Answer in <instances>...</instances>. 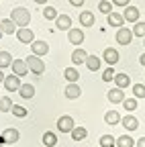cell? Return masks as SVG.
Wrapping results in <instances>:
<instances>
[{
	"mask_svg": "<svg viewBox=\"0 0 145 147\" xmlns=\"http://www.w3.org/2000/svg\"><path fill=\"white\" fill-rule=\"evenodd\" d=\"M10 18L14 21V25L19 29H27V25L31 23V12L27 8H23V6H16V8H12Z\"/></svg>",
	"mask_w": 145,
	"mask_h": 147,
	"instance_id": "obj_1",
	"label": "cell"
},
{
	"mask_svg": "<svg viewBox=\"0 0 145 147\" xmlns=\"http://www.w3.org/2000/svg\"><path fill=\"white\" fill-rule=\"evenodd\" d=\"M25 61L29 65V71H33V74H43L45 71V63H43L41 57H37V55H29Z\"/></svg>",
	"mask_w": 145,
	"mask_h": 147,
	"instance_id": "obj_2",
	"label": "cell"
},
{
	"mask_svg": "<svg viewBox=\"0 0 145 147\" xmlns=\"http://www.w3.org/2000/svg\"><path fill=\"white\" fill-rule=\"evenodd\" d=\"M74 129H76V125H74V119L69 115H63L57 119V131L59 133H71Z\"/></svg>",
	"mask_w": 145,
	"mask_h": 147,
	"instance_id": "obj_3",
	"label": "cell"
},
{
	"mask_svg": "<svg viewBox=\"0 0 145 147\" xmlns=\"http://www.w3.org/2000/svg\"><path fill=\"white\" fill-rule=\"evenodd\" d=\"M21 78L19 76H14V74H8L6 76V80H4V88L8 90V92H19L21 90Z\"/></svg>",
	"mask_w": 145,
	"mask_h": 147,
	"instance_id": "obj_4",
	"label": "cell"
},
{
	"mask_svg": "<svg viewBox=\"0 0 145 147\" xmlns=\"http://www.w3.org/2000/svg\"><path fill=\"white\" fill-rule=\"evenodd\" d=\"M10 67H12V74H14V76H19V78H23V76L29 74V65H27L25 59H14Z\"/></svg>",
	"mask_w": 145,
	"mask_h": 147,
	"instance_id": "obj_5",
	"label": "cell"
},
{
	"mask_svg": "<svg viewBox=\"0 0 145 147\" xmlns=\"http://www.w3.org/2000/svg\"><path fill=\"white\" fill-rule=\"evenodd\" d=\"M31 51H33V55H37V57H43V55L49 53V45H47V41H33Z\"/></svg>",
	"mask_w": 145,
	"mask_h": 147,
	"instance_id": "obj_6",
	"label": "cell"
},
{
	"mask_svg": "<svg viewBox=\"0 0 145 147\" xmlns=\"http://www.w3.org/2000/svg\"><path fill=\"white\" fill-rule=\"evenodd\" d=\"M133 31L131 29H127V27H123V29H119L117 31V41L121 43V45H129L131 41H133Z\"/></svg>",
	"mask_w": 145,
	"mask_h": 147,
	"instance_id": "obj_7",
	"label": "cell"
},
{
	"mask_svg": "<svg viewBox=\"0 0 145 147\" xmlns=\"http://www.w3.org/2000/svg\"><path fill=\"white\" fill-rule=\"evenodd\" d=\"M106 98H108V102H113V104H123L125 102V90H121V88L108 90Z\"/></svg>",
	"mask_w": 145,
	"mask_h": 147,
	"instance_id": "obj_8",
	"label": "cell"
},
{
	"mask_svg": "<svg viewBox=\"0 0 145 147\" xmlns=\"http://www.w3.org/2000/svg\"><path fill=\"white\" fill-rule=\"evenodd\" d=\"M123 16H125V21H127V23H133V25H135V23H139V8L129 4V6L125 8Z\"/></svg>",
	"mask_w": 145,
	"mask_h": 147,
	"instance_id": "obj_9",
	"label": "cell"
},
{
	"mask_svg": "<svg viewBox=\"0 0 145 147\" xmlns=\"http://www.w3.org/2000/svg\"><path fill=\"white\" fill-rule=\"evenodd\" d=\"M67 41L74 45H82L84 43V31L82 29H69L67 31Z\"/></svg>",
	"mask_w": 145,
	"mask_h": 147,
	"instance_id": "obj_10",
	"label": "cell"
},
{
	"mask_svg": "<svg viewBox=\"0 0 145 147\" xmlns=\"http://www.w3.org/2000/svg\"><path fill=\"white\" fill-rule=\"evenodd\" d=\"M119 57H121L119 51H117V49H113V47H106V49H104V53H102V59H104L108 65H115V63L119 61Z\"/></svg>",
	"mask_w": 145,
	"mask_h": 147,
	"instance_id": "obj_11",
	"label": "cell"
},
{
	"mask_svg": "<svg viewBox=\"0 0 145 147\" xmlns=\"http://www.w3.org/2000/svg\"><path fill=\"white\" fill-rule=\"evenodd\" d=\"M16 39H19L21 43H33L35 41V33L27 27V29H19L16 31Z\"/></svg>",
	"mask_w": 145,
	"mask_h": 147,
	"instance_id": "obj_12",
	"label": "cell"
},
{
	"mask_svg": "<svg viewBox=\"0 0 145 147\" xmlns=\"http://www.w3.org/2000/svg\"><path fill=\"white\" fill-rule=\"evenodd\" d=\"M63 94H65V98H67V100H76V98H80L82 90H80V86H78V84H67V86H65V90H63Z\"/></svg>",
	"mask_w": 145,
	"mask_h": 147,
	"instance_id": "obj_13",
	"label": "cell"
},
{
	"mask_svg": "<svg viewBox=\"0 0 145 147\" xmlns=\"http://www.w3.org/2000/svg\"><path fill=\"white\" fill-rule=\"evenodd\" d=\"M106 21H108V25H111V27H117V29H123V25L127 23L125 16L119 14V12H111V14L106 16Z\"/></svg>",
	"mask_w": 145,
	"mask_h": 147,
	"instance_id": "obj_14",
	"label": "cell"
},
{
	"mask_svg": "<svg viewBox=\"0 0 145 147\" xmlns=\"http://www.w3.org/2000/svg\"><path fill=\"white\" fill-rule=\"evenodd\" d=\"M86 59H88V53L82 49V47H78V49H74V53H71V61H74V65H80V63H86Z\"/></svg>",
	"mask_w": 145,
	"mask_h": 147,
	"instance_id": "obj_15",
	"label": "cell"
},
{
	"mask_svg": "<svg viewBox=\"0 0 145 147\" xmlns=\"http://www.w3.org/2000/svg\"><path fill=\"white\" fill-rule=\"evenodd\" d=\"M55 25H57L59 31H69V29H71V18H69L67 14H59L57 21H55Z\"/></svg>",
	"mask_w": 145,
	"mask_h": 147,
	"instance_id": "obj_16",
	"label": "cell"
},
{
	"mask_svg": "<svg viewBox=\"0 0 145 147\" xmlns=\"http://www.w3.org/2000/svg\"><path fill=\"white\" fill-rule=\"evenodd\" d=\"M121 123H123V127L127 129V131H135V129L139 127V121H137L133 115H127V117H123V121H121Z\"/></svg>",
	"mask_w": 145,
	"mask_h": 147,
	"instance_id": "obj_17",
	"label": "cell"
},
{
	"mask_svg": "<svg viewBox=\"0 0 145 147\" xmlns=\"http://www.w3.org/2000/svg\"><path fill=\"white\" fill-rule=\"evenodd\" d=\"M63 76H65L67 84H76L78 78H80V71H78L76 67H65V69H63Z\"/></svg>",
	"mask_w": 145,
	"mask_h": 147,
	"instance_id": "obj_18",
	"label": "cell"
},
{
	"mask_svg": "<svg viewBox=\"0 0 145 147\" xmlns=\"http://www.w3.org/2000/svg\"><path fill=\"white\" fill-rule=\"evenodd\" d=\"M0 25H2V31H4V35H14L16 31H19L12 18H4V21H0Z\"/></svg>",
	"mask_w": 145,
	"mask_h": 147,
	"instance_id": "obj_19",
	"label": "cell"
},
{
	"mask_svg": "<svg viewBox=\"0 0 145 147\" xmlns=\"http://www.w3.org/2000/svg\"><path fill=\"white\" fill-rule=\"evenodd\" d=\"M121 121H123V117L117 113V110H108V113L104 115V123L106 125H119Z\"/></svg>",
	"mask_w": 145,
	"mask_h": 147,
	"instance_id": "obj_20",
	"label": "cell"
},
{
	"mask_svg": "<svg viewBox=\"0 0 145 147\" xmlns=\"http://www.w3.org/2000/svg\"><path fill=\"white\" fill-rule=\"evenodd\" d=\"M115 84H117V88L125 90V88H129V84H131V78L127 76V74H117V76H115Z\"/></svg>",
	"mask_w": 145,
	"mask_h": 147,
	"instance_id": "obj_21",
	"label": "cell"
},
{
	"mask_svg": "<svg viewBox=\"0 0 145 147\" xmlns=\"http://www.w3.org/2000/svg\"><path fill=\"white\" fill-rule=\"evenodd\" d=\"M2 137H4L6 143H16V141L21 139V135H19V131H16V129H4Z\"/></svg>",
	"mask_w": 145,
	"mask_h": 147,
	"instance_id": "obj_22",
	"label": "cell"
},
{
	"mask_svg": "<svg viewBox=\"0 0 145 147\" xmlns=\"http://www.w3.org/2000/svg\"><path fill=\"white\" fill-rule=\"evenodd\" d=\"M80 25L92 27V25H94V14L90 12V10H82V12H80Z\"/></svg>",
	"mask_w": 145,
	"mask_h": 147,
	"instance_id": "obj_23",
	"label": "cell"
},
{
	"mask_svg": "<svg viewBox=\"0 0 145 147\" xmlns=\"http://www.w3.org/2000/svg\"><path fill=\"white\" fill-rule=\"evenodd\" d=\"M86 67H88L90 71H98V69H100V57H96V55H88Z\"/></svg>",
	"mask_w": 145,
	"mask_h": 147,
	"instance_id": "obj_24",
	"label": "cell"
},
{
	"mask_svg": "<svg viewBox=\"0 0 145 147\" xmlns=\"http://www.w3.org/2000/svg\"><path fill=\"white\" fill-rule=\"evenodd\" d=\"M12 55L8 51H0V69H4V67H10L12 65Z\"/></svg>",
	"mask_w": 145,
	"mask_h": 147,
	"instance_id": "obj_25",
	"label": "cell"
},
{
	"mask_svg": "<svg viewBox=\"0 0 145 147\" xmlns=\"http://www.w3.org/2000/svg\"><path fill=\"white\" fill-rule=\"evenodd\" d=\"M19 94H21L23 98H33V96H35V86H33V84H23L21 90H19Z\"/></svg>",
	"mask_w": 145,
	"mask_h": 147,
	"instance_id": "obj_26",
	"label": "cell"
},
{
	"mask_svg": "<svg viewBox=\"0 0 145 147\" xmlns=\"http://www.w3.org/2000/svg\"><path fill=\"white\" fill-rule=\"evenodd\" d=\"M43 145H45V147H55V145H57V137H55V133L47 131V133L43 135Z\"/></svg>",
	"mask_w": 145,
	"mask_h": 147,
	"instance_id": "obj_27",
	"label": "cell"
},
{
	"mask_svg": "<svg viewBox=\"0 0 145 147\" xmlns=\"http://www.w3.org/2000/svg\"><path fill=\"white\" fill-rule=\"evenodd\" d=\"M133 145H135V139H131L129 135L117 137V147H133Z\"/></svg>",
	"mask_w": 145,
	"mask_h": 147,
	"instance_id": "obj_28",
	"label": "cell"
},
{
	"mask_svg": "<svg viewBox=\"0 0 145 147\" xmlns=\"http://www.w3.org/2000/svg\"><path fill=\"white\" fill-rule=\"evenodd\" d=\"M86 137H88V131H86L84 127H76L74 131H71V139H74V141H82Z\"/></svg>",
	"mask_w": 145,
	"mask_h": 147,
	"instance_id": "obj_29",
	"label": "cell"
},
{
	"mask_svg": "<svg viewBox=\"0 0 145 147\" xmlns=\"http://www.w3.org/2000/svg\"><path fill=\"white\" fill-rule=\"evenodd\" d=\"M12 100L8 98V96H2V98H0V113H10V110H12Z\"/></svg>",
	"mask_w": 145,
	"mask_h": 147,
	"instance_id": "obj_30",
	"label": "cell"
},
{
	"mask_svg": "<svg viewBox=\"0 0 145 147\" xmlns=\"http://www.w3.org/2000/svg\"><path fill=\"white\" fill-rule=\"evenodd\" d=\"M115 145H117V137H113V135L100 137V147H115Z\"/></svg>",
	"mask_w": 145,
	"mask_h": 147,
	"instance_id": "obj_31",
	"label": "cell"
},
{
	"mask_svg": "<svg viewBox=\"0 0 145 147\" xmlns=\"http://www.w3.org/2000/svg\"><path fill=\"white\" fill-rule=\"evenodd\" d=\"M98 10L108 16V14L113 12V2H108V0H100V2H98Z\"/></svg>",
	"mask_w": 145,
	"mask_h": 147,
	"instance_id": "obj_32",
	"label": "cell"
},
{
	"mask_svg": "<svg viewBox=\"0 0 145 147\" xmlns=\"http://www.w3.org/2000/svg\"><path fill=\"white\" fill-rule=\"evenodd\" d=\"M43 16L47 18V21H57V10L53 8V6H47V8H43Z\"/></svg>",
	"mask_w": 145,
	"mask_h": 147,
	"instance_id": "obj_33",
	"label": "cell"
},
{
	"mask_svg": "<svg viewBox=\"0 0 145 147\" xmlns=\"http://www.w3.org/2000/svg\"><path fill=\"white\" fill-rule=\"evenodd\" d=\"M10 113H12L16 119H25V117H27V108H25V106H21V104H14Z\"/></svg>",
	"mask_w": 145,
	"mask_h": 147,
	"instance_id": "obj_34",
	"label": "cell"
},
{
	"mask_svg": "<svg viewBox=\"0 0 145 147\" xmlns=\"http://www.w3.org/2000/svg\"><path fill=\"white\" fill-rule=\"evenodd\" d=\"M131 31H133V35H135V37H143V39H145V23H143V21L135 23V27H133Z\"/></svg>",
	"mask_w": 145,
	"mask_h": 147,
	"instance_id": "obj_35",
	"label": "cell"
},
{
	"mask_svg": "<svg viewBox=\"0 0 145 147\" xmlns=\"http://www.w3.org/2000/svg\"><path fill=\"white\" fill-rule=\"evenodd\" d=\"M115 76H117V71L113 69V65H111V67H106V69L102 71V80H104V82H113Z\"/></svg>",
	"mask_w": 145,
	"mask_h": 147,
	"instance_id": "obj_36",
	"label": "cell"
},
{
	"mask_svg": "<svg viewBox=\"0 0 145 147\" xmlns=\"http://www.w3.org/2000/svg\"><path fill=\"white\" fill-rule=\"evenodd\" d=\"M133 98H145V86L143 84L133 86Z\"/></svg>",
	"mask_w": 145,
	"mask_h": 147,
	"instance_id": "obj_37",
	"label": "cell"
},
{
	"mask_svg": "<svg viewBox=\"0 0 145 147\" xmlns=\"http://www.w3.org/2000/svg\"><path fill=\"white\" fill-rule=\"evenodd\" d=\"M123 106H125L127 110H129V113H133V110L137 108V98H125Z\"/></svg>",
	"mask_w": 145,
	"mask_h": 147,
	"instance_id": "obj_38",
	"label": "cell"
},
{
	"mask_svg": "<svg viewBox=\"0 0 145 147\" xmlns=\"http://www.w3.org/2000/svg\"><path fill=\"white\" fill-rule=\"evenodd\" d=\"M129 2H131V0H113L115 6H129Z\"/></svg>",
	"mask_w": 145,
	"mask_h": 147,
	"instance_id": "obj_39",
	"label": "cell"
},
{
	"mask_svg": "<svg viewBox=\"0 0 145 147\" xmlns=\"http://www.w3.org/2000/svg\"><path fill=\"white\" fill-rule=\"evenodd\" d=\"M69 4H71V6H76V8H80V6L84 4V0H69Z\"/></svg>",
	"mask_w": 145,
	"mask_h": 147,
	"instance_id": "obj_40",
	"label": "cell"
},
{
	"mask_svg": "<svg viewBox=\"0 0 145 147\" xmlns=\"http://www.w3.org/2000/svg\"><path fill=\"white\" fill-rule=\"evenodd\" d=\"M137 147H145V137H141V139H137V143H135Z\"/></svg>",
	"mask_w": 145,
	"mask_h": 147,
	"instance_id": "obj_41",
	"label": "cell"
},
{
	"mask_svg": "<svg viewBox=\"0 0 145 147\" xmlns=\"http://www.w3.org/2000/svg\"><path fill=\"white\" fill-rule=\"evenodd\" d=\"M4 80H6V76H4V74H2V69H0V84H2Z\"/></svg>",
	"mask_w": 145,
	"mask_h": 147,
	"instance_id": "obj_42",
	"label": "cell"
},
{
	"mask_svg": "<svg viewBox=\"0 0 145 147\" xmlns=\"http://www.w3.org/2000/svg\"><path fill=\"white\" fill-rule=\"evenodd\" d=\"M139 61H141V65H145V53H143L141 57H139Z\"/></svg>",
	"mask_w": 145,
	"mask_h": 147,
	"instance_id": "obj_43",
	"label": "cell"
},
{
	"mask_svg": "<svg viewBox=\"0 0 145 147\" xmlns=\"http://www.w3.org/2000/svg\"><path fill=\"white\" fill-rule=\"evenodd\" d=\"M33 2H37V4H47V0H33Z\"/></svg>",
	"mask_w": 145,
	"mask_h": 147,
	"instance_id": "obj_44",
	"label": "cell"
},
{
	"mask_svg": "<svg viewBox=\"0 0 145 147\" xmlns=\"http://www.w3.org/2000/svg\"><path fill=\"white\" fill-rule=\"evenodd\" d=\"M4 143H6V141H4V137H2V135H0V145H4Z\"/></svg>",
	"mask_w": 145,
	"mask_h": 147,
	"instance_id": "obj_45",
	"label": "cell"
},
{
	"mask_svg": "<svg viewBox=\"0 0 145 147\" xmlns=\"http://www.w3.org/2000/svg\"><path fill=\"white\" fill-rule=\"evenodd\" d=\"M2 35H4V31H2V25H0V39H2Z\"/></svg>",
	"mask_w": 145,
	"mask_h": 147,
	"instance_id": "obj_46",
	"label": "cell"
},
{
	"mask_svg": "<svg viewBox=\"0 0 145 147\" xmlns=\"http://www.w3.org/2000/svg\"><path fill=\"white\" fill-rule=\"evenodd\" d=\"M0 147H2V145H0Z\"/></svg>",
	"mask_w": 145,
	"mask_h": 147,
	"instance_id": "obj_47",
	"label": "cell"
},
{
	"mask_svg": "<svg viewBox=\"0 0 145 147\" xmlns=\"http://www.w3.org/2000/svg\"><path fill=\"white\" fill-rule=\"evenodd\" d=\"M0 98H2V96H0Z\"/></svg>",
	"mask_w": 145,
	"mask_h": 147,
	"instance_id": "obj_48",
	"label": "cell"
},
{
	"mask_svg": "<svg viewBox=\"0 0 145 147\" xmlns=\"http://www.w3.org/2000/svg\"><path fill=\"white\" fill-rule=\"evenodd\" d=\"M143 43H145V41H143Z\"/></svg>",
	"mask_w": 145,
	"mask_h": 147,
	"instance_id": "obj_49",
	"label": "cell"
}]
</instances>
